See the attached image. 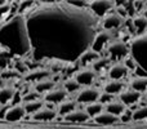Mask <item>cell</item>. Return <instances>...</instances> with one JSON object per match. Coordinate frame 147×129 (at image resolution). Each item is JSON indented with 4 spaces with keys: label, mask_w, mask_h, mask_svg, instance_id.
Returning <instances> with one entry per match:
<instances>
[{
    "label": "cell",
    "mask_w": 147,
    "mask_h": 129,
    "mask_svg": "<svg viewBox=\"0 0 147 129\" xmlns=\"http://www.w3.org/2000/svg\"><path fill=\"white\" fill-rule=\"evenodd\" d=\"M31 41L32 62L56 61L76 65L81 54L92 49L101 20L88 8L69 1L36 3L25 16Z\"/></svg>",
    "instance_id": "obj_1"
},
{
    "label": "cell",
    "mask_w": 147,
    "mask_h": 129,
    "mask_svg": "<svg viewBox=\"0 0 147 129\" xmlns=\"http://www.w3.org/2000/svg\"><path fill=\"white\" fill-rule=\"evenodd\" d=\"M0 47L13 58L26 59L31 57L32 48L23 14L17 13L0 25Z\"/></svg>",
    "instance_id": "obj_2"
},
{
    "label": "cell",
    "mask_w": 147,
    "mask_h": 129,
    "mask_svg": "<svg viewBox=\"0 0 147 129\" xmlns=\"http://www.w3.org/2000/svg\"><path fill=\"white\" fill-rule=\"evenodd\" d=\"M129 56L137 65V70L141 71L140 76H147V31L141 35H134L129 41Z\"/></svg>",
    "instance_id": "obj_3"
},
{
    "label": "cell",
    "mask_w": 147,
    "mask_h": 129,
    "mask_svg": "<svg viewBox=\"0 0 147 129\" xmlns=\"http://www.w3.org/2000/svg\"><path fill=\"white\" fill-rule=\"evenodd\" d=\"M103 56L109 57L112 63H115V62H121L125 57L129 56V47H128V43L121 40V39H114V40L106 47Z\"/></svg>",
    "instance_id": "obj_4"
},
{
    "label": "cell",
    "mask_w": 147,
    "mask_h": 129,
    "mask_svg": "<svg viewBox=\"0 0 147 129\" xmlns=\"http://www.w3.org/2000/svg\"><path fill=\"white\" fill-rule=\"evenodd\" d=\"M116 5H117V3L111 1V0H92L88 4V9L90 10L94 16H97L99 20H102V18L106 17L107 14L114 12Z\"/></svg>",
    "instance_id": "obj_5"
},
{
    "label": "cell",
    "mask_w": 147,
    "mask_h": 129,
    "mask_svg": "<svg viewBox=\"0 0 147 129\" xmlns=\"http://www.w3.org/2000/svg\"><path fill=\"white\" fill-rule=\"evenodd\" d=\"M102 94V91L97 86H85V88H81L80 91L76 93L75 96V101L78 105H86L97 102L99 99Z\"/></svg>",
    "instance_id": "obj_6"
},
{
    "label": "cell",
    "mask_w": 147,
    "mask_h": 129,
    "mask_svg": "<svg viewBox=\"0 0 147 129\" xmlns=\"http://www.w3.org/2000/svg\"><path fill=\"white\" fill-rule=\"evenodd\" d=\"M74 78L81 88H85V86H93V84L98 79V74L92 67H81L74 74Z\"/></svg>",
    "instance_id": "obj_7"
},
{
    "label": "cell",
    "mask_w": 147,
    "mask_h": 129,
    "mask_svg": "<svg viewBox=\"0 0 147 129\" xmlns=\"http://www.w3.org/2000/svg\"><path fill=\"white\" fill-rule=\"evenodd\" d=\"M114 40V34L112 31H106V30H99L98 34L96 35V39L93 41V45H92V49L97 53H99L101 56H103L105 49L109 45L111 41Z\"/></svg>",
    "instance_id": "obj_8"
},
{
    "label": "cell",
    "mask_w": 147,
    "mask_h": 129,
    "mask_svg": "<svg viewBox=\"0 0 147 129\" xmlns=\"http://www.w3.org/2000/svg\"><path fill=\"white\" fill-rule=\"evenodd\" d=\"M125 23V18H123L120 14H117L116 12H111L110 14H107L106 17H103L101 20V26L102 30L106 31H114L120 28Z\"/></svg>",
    "instance_id": "obj_9"
},
{
    "label": "cell",
    "mask_w": 147,
    "mask_h": 129,
    "mask_svg": "<svg viewBox=\"0 0 147 129\" xmlns=\"http://www.w3.org/2000/svg\"><path fill=\"white\" fill-rule=\"evenodd\" d=\"M67 97H69V94H67V92L63 89V86H56V88H53L52 91H49L48 93H45L43 96V99L45 101V105L49 103V105H56V106H58L59 103H62L63 101H66Z\"/></svg>",
    "instance_id": "obj_10"
},
{
    "label": "cell",
    "mask_w": 147,
    "mask_h": 129,
    "mask_svg": "<svg viewBox=\"0 0 147 129\" xmlns=\"http://www.w3.org/2000/svg\"><path fill=\"white\" fill-rule=\"evenodd\" d=\"M117 99H119L127 109H129V107L137 106V105L140 103L141 99H142V94L133 91V89H130V88H125L124 91L117 96Z\"/></svg>",
    "instance_id": "obj_11"
},
{
    "label": "cell",
    "mask_w": 147,
    "mask_h": 129,
    "mask_svg": "<svg viewBox=\"0 0 147 129\" xmlns=\"http://www.w3.org/2000/svg\"><path fill=\"white\" fill-rule=\"evenodd\" d=\"M130 70L123 62H115L107 70V76L110 80H123V79L128 78Z\"/></svg>",
    "instance_id": "obj_12"
},
{
    "label": "cell",
    "mask_w": 147,
    "mask_h": 129,
    "mask_svg": "<svg viewBox=\"0 0 147 129\" xmlns=\"http://www.w3.org/2000/svg\"><path fill=\"white\" fill-rule=\"evenodd\" d=\"M125 89V81L124 80H107L103 83L101 91L106 94H110L112 97H117Z\"/></svg>",
    "instance_id": "obj_13"
},
{
    "label": "cell",
    "mask_w": 147,
    "mask_h": 129,
    "mask_svg": "<svg viewBox=\"0 0 147 129\" xmlns=\"http://www.w3.org/2000/svg\"><path fill=\"white\" fill-rule=\"evenodd\" d=\"M26 115L27 114H26V111H25L23 105L17 103V105L10 106L9 109H7V111H5V114H4V119L9 123H17V122H20V120H22Z\"/></svg>",
    "instance_id": "obj_14"
},
{
    "label": "cell",
    "mask_w": 147,
    "mask_h": 129,
    "mask_svg": "<svg viewBox=\"0 0 147 129\" xmlns=\"http://www.w3.org/2000/svg\"><path fill=\"white\" fill-rule=\"evenodd\" d=\"M52 78V72L48 70V68H31L25 76H23V80L27 81V83H38L40 80H44V79Z\"/></svg>",
    "instance_id": "obj_15"
},
{
    "label": "cell",
    "mask_w": 147,
    "mask_h": 129,
    "mask_svg": "<svg viewBox=\"0 0 147 129\" xmlns=\"http://www.w3.org/2000/svg\"><path fill=\"white\" fill-rule=\"evenodd\" d=\"M57 116H58V115H57L56 109L48 107V106H44L43 109H40L38 112L31 115L32 120H35V122H52V120H54Z\"/></svg>",
    "instance_id": "obj_16"
},
{
    "label": "cell",
    "mask_w": 147,
    "mask_h": 129,
    "mask_svg": "<svg viewBox=\"0 0 147 129\" xmlns=\"http://www.w3.org/2000/svg\"><path fill=\"white\" fill-rule=\"evenodd\" d=\"M89 119L90 118L88 116V114L85 112L84 109H76L75 111H72L71 114L63 118L65 122L72 123V124H85L86 122H89Z\"/></svg>",
    "instance_id": "obj_17"
},
{
    "label": "cell",
    "mask_w": 147,
    "mask_h": 129,
    "mask_svg": "<svg viewBox=\"0 0 147 129\" xmlns=\"http://www.w3.org/2000/svg\"><path fill=\"white\" fill-rule=\"evenodd\" d=\"M17 93V88L14 85H9L5 84L4 86L0 88V105L1 106H7L14 99V96Z\"/></svg>",
    "instance_id": "obj_18"
},
{
    "label": "cell",
    "mask_w": 147,
    "mask_h": 129,
    "mask_svg": "<svg viewBox=\"0 0 147 129\" xmlns=\"http://www.w3.org/2000/svg\"><path fill=\"white\" fill-rule=\"evenodd\" d=\"M129 88L143 94L147 92V76L136 75L129 79Z\"/></svg>",
    "instance_id": "obj_19"
},
{
    "label": "cell",
    "mask_w": 147,
    "mask_h": 129,
    "mask_svg": "<svg viewBox=\"0 0 147 129\" xmlns=\"http://www.w3.org/2000/svg\"><path fill=\"white\" fill-rule=\"evenodd\" d=\"M101 57V54L97 53V52H94L93 49H88V51L85 52V53L81 54V57L79 58L78 61V65L79 67H90L94 63V62L97 61V59Z\"/></svg>",
    "instance_id": "obj_20"
},
{
    "label": "cell",
    "mask_w": 147,
    "mask_h": 129,
    "mask_svg": "<svg viewBox=\"0 0 147 129\" xmlns=\"http://www.w3.org/2000/svg\"><path fill=\"white\" fill-rule=\"evenodd\" d=\"M32 88L36 93H39L43 97L44 94L48 93L49 91L56 88V81L53 80V78H48V79H44V80H40V81H38V83H35Z\"/></svg>",
    "instance_id": "obj_21"
},
{
    "label": "cell",
    "mask_w": 147,
    "mask_h": 129,
    "mask_svg": "<svg viewBox=\"0 0 147 129\" xmlns=\"http://www.w3.org/2000/svg\"><path fill=\"white\" fill-rule=\"evenodd\" d=\"M78 109V103H76L75 99H69L67 98L66 101H63L62 103H59L58 106H57L56 111H57V115L61 118H65L69 114H71L72 111H75V110Z\"/></svg>",
    "instance_id": "obj_22"
},
{
    "label": "cell",
    "mask_w": 147,
    "mask_h": 129,
    "mask_svg": "<svg viewBox=\"0 0 147 129\" xmlns=\"http://www.w3.org/2000/svg\"><path fill=\"white\" fill-rule=\"evenodd\" d=\"M125 110H127V107H125L119 99H112L111 102L105 105V111L111 114V115H114V116H116V118L121 116V115L125 112Z\"/></svg>",
    "instance_id": "obj_23"
},
{
    "label": "cell",
    "mask_w": 147,
    "mask_h": 129,
    "mask_svg": "<svg viewBox=\"0 0 147 129\" xmlns=\"http://www.w3.org/2000/svg\"><path fill=\"white\" fill-rule=\"evenodd\" d=\"M93 120L96 124L102 125V127H111V125H115L117 122H119V118H116V116H114V115L109 114V112L103 111L99 115H97Z\"/></svg>",
    "instance_id": "obj_24"
},
{
    "label": "cell",
    "mask_w": 147,
    "mask_h": 129,
    "mask_svg": "<svg viewBox=\"0 0 147 129\" xmlns=\"http://www.w3.org/2000/svg\"><path fill=\"white\" fill-rule=\"evenodd\" d=\"M132 23H133V27H134V30H136V35H141V34H143L147 31V18L145 16H142V14L133 16Z\"/></svg>",
    "instance_id": "obj_25"
},
{
    "label": "cell",
    "mask_w": 147,
    "mask_h": 129,
    "mask_svg": "<svg viewBox=\"0 0 147 129\" xmlns=\"http://www.w3.org/2000/svg\"><path fill=\"white\" fill-rule=\"evenodd\" d=\"M111 65H112V62L110 61L109 57H106V56H101L96 62H94L93 65L90 66V67L93 68V70L96 71L97 74H102V72H105L106 70H109L110 66H111Z\"/></svg>",
    "instance_id": "obj_26"
},
{
    "label": "cell",
    "mask_w": 147,
    "mask_h": 129,
    "mask_svg": "<svg viewBox=\"0 0 147 129\" xmlns=\"http://www.w3.org/2000/svg\"><path fill=\"white\" fill-rule=\"evenodd\" d=\"M84 110H85V112L88 114V116L90 118V119H94L97 115H99L101 112L105 111V105L101 103L99 101H97V102H93V103L86 105V106L84 107Z\"/></svg>",
    "instance_id": "obj_27"
},
{
    "label": "cell",
    "mask_w": 147,
    "mask_h": 129,
    "mask_svg": "<svg viewBox=\"0 0 147 129\" xmlns=\"http://www.w3.org/2000/svg\"><path fill=\"white\" fill-rule=\"evenodd\" d=\"M44 106H45V101H44L43 98L23 103V107H25V111H26V114L27 115H34L35 112H38L40 109H43Z\"/></svg>",
    "instance_id": "obj_28"
},
{
    "label": "cell",
    "mask_w": 147,
    "mask_h": 129,
    "mask_svg": "<svg viewBox=\"0 0 147 129\" xmlns=\"http://www.w3.org/2000/svg\"><path fill=\"white\" fill-rule=\"evenodd\" d=\"M62 86H63V89L67 92V94H74V93L76 94L81 89V86L79 85V83L75 80V78H74V76H70V78H67L66 80L63 81Z\"/></svg>",
    "instance_id": "obj_29"
},
{
    "label": "cell",
    "mask_w": 147,
    "mask_h": 129,
    "mask_svg": "<svg viewBox=\"0 0 147 129\" xmlns=\"http://www.w3.org/2000/svg\"><path fill=\"white\" fill-rule=\"evenodd\" d=\"M147 119V105H140L132 110V120L133 122H142Z\"/></svg>",
    "instance_id": "obj_30"
},
{
    "label": "cell",
    "mask_w": 147,
    "mask_h": 129,
    "mask_svg": "<svg viewBox=\"0 0 147 129\" xmlns=\"http://www.w3.org/2000/svg\"><path fill=\"white\" fill-rule=\"evenodd\" d=\"M10 59H13V57L10 56V54H8L7 52L3 51L1 53H0V72L8 70V68H12Z\"/></svg>",
    "instance_id": "obj_31"
},
{
    "label": "cell",
    "mask_w": 147,
    "mask_h": 129,
    "mask_svg": "<svg viewBox=\"0 0 147 129\" xmlns=\"http://www.w3.org/2000/svg\"><path fill=\"white\" fill-rule=\"evenodd\" d=\"M10 7H12V4L8 3V1L7 3H0V25L8 20L7 17L10 13Z\"/></svg>",
    "instance_id": "obj_32"
},
{
    "label": "cell",
    "mask_w": 147,
    "mask_h": 129,
    "mask_svg": "<svg viewBox=\"0 0 147 129\" xmlns=\"http://www.w3.org/2000/svg\"><path fill=\"white\" fill-rule=\"evenodd\" d=\"M43 98V97L40 96L39 93H36L35 91H34V88L31 89V91H26L25 93L22 94V102L23 103H26V102H31V101H36V99H40Z\"/></svg>",
    "instance_id": "obj_33"
},
{
    "label": "cell",
    "mask_w": 147,
    "mask_h": 129,
    "mask_svg": "<svg viewBox=\"0 0 147 129\" xmlns=\"http://www.w3.org/2000/svg\"><path fill=\"white\" fill-rule=\"evenodd\" d=\"M123 63H124L125 66H127L128 68H129L130 71H134V70H137V65H136V62L133 61V58L130 56H128V57H125L124 59H123Z\"/></svg>",
    "instance_id": "obj_34"
},
{
    "label": "cell",
    "mask_w": 147,
    "mask_h": 129,
    "mask_svg": "<svg viewBox=\"0 0 147 129\" xmlns=\"http://www.w3.org/2000/svg\"><path fill=\"white\" fill-rule=\"evenodd\" d=\"M119 122H123V123H129V122H133L132 120V110L127 109L125 112L119 118Z\"/></svg>",
    "instance_id": "obj_35"
},
{
    "label": "cell",
    "mask_w": 147,
    "mask_h": 129,
    "mask_svg": "<svg viewBox=\"0 0 147 129\" xmlns=\"http://www.w3.org/2000/svg\"><path fill=\"white\" fill-rule=\"evenodd\" d=\"M112 99H115V97H112V96H110V94H106V93L102 92V94H101V97H99L98 101L101 102V103H103V105H107L109 102H111Z\"/></svg>",
    "instance_id": "obj_36"
},
{
    "label": "cell",
    "mask_w": 147,
    "mask_h": 129,
    "mask_svg": "<svg viewBox=\"0 0 147 129\" xmlns=\"http://www.w3.org/2000/svg\"><path fill=\"white\" fill-rule=\"evenodd\" d=\"M142 16H145V17L147 18V3H146V7H145V9H143V12H142Z\"/></svg>",
    "instance_id": "obj_37"
},
{
    "label": "cell",
    "mask_w": 147,
    "mask_h": 129,
    "mask_svg": "<svg viewBox=\"0 0 147 129\" xmlns=\"http://www.w3.org/2000/svg\"><path fill=\"white\" fill-rule=\"evenodd\" d=\"M4 85H5V81L3 80L1 76H0V88H1V86H4Z\"/></svg>",
    "instance_id": "obj_38"
},
{
    "label": "cell",
    "mask_w": 147,
    "mask_h": 129,
    "mask_svg": "<svg viewBox=\"0 0 147 129\" xmlns=\"http://www.w3.org/2000/svg\"><path fill=\"white\" fill-rule=\"evenodd\" d=\"M1 52H3V48H1V47H0V53H1Z\"/></svg>",
    "instance_id": "obj_39"
},
{
    "label": "cell",
    "mask_w": 147,
    "mask_h": 129,
    "mask_svg": "<svg viewBox=\"0 0 147 129\" xmlns=\"http://www.w3.org/2000/svg\"><path fill=\"white\" fill-rule=\"evenodd\" d=\"M145 94H146V101H147V92H146V93H145Z\"/></svg>",
    "instance_id": "obj_40"
},
{
    "label": "cell",
    "mask_w": 147,
    "mask_h": 129,
    "mask_svg": "<svg viewBox=\"0 0 147 129\" xmlns=\"http://www.w3.org/2000/svg\"><path fill=\"white\" fill-rule=\"evenodd\" d=\"M1 107H3V106H1V105H0V110H1Z\"/></svg>",
    "instance_id": "obj_41"
}]
</instances>
